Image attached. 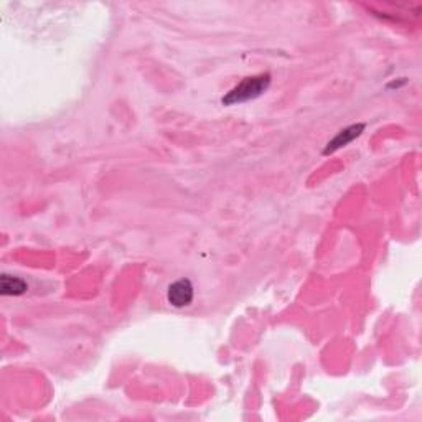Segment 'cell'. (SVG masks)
<instances>
[{
  "mask_svg": "<svg viewBox=\"0 0 422 422\" xmlns=\"http://www.w3.org/2000/svg\"><path fill=\"white\" fill-rule=\"evenodd\" d=\"M364 124H353V126H348L340 131L337 136H335L332 141H330L327 146L324 148L325 155H328V153H333L335 151H338V148H342L345 146H348L350 142H353L354 139L362 136V132L364 131Z\"/></svg>",
  "mask_w": 422,
  "mask_h": 422,
  "instance_id": "obj_3",
  "label": "cell"
},
{
  "mask_svg": "<svg viewBox=\"0 0 422 422\" xmlns=\"http://www.w3.org/2000/svg\"><path fill=\"white\" fill-rule=\"evenodd\" d=\"M28 289V284L20 277L15 276H8V274H2L0 277V290H2V295H22L25 294Z\"/></svg>",
  "mask_w": 422,
  "mask_h": 422,
  "instance_id": "obj_4",
  "label": "cell"
},
{
  "mask_svg": "<svg viewBox=\"0 0 422 422\" xmlns=\"http://www.w3.org/2000/svg\"><path fill=\"white\" fill-rule=\"evenodd\" d=\"M269 86H271V75L269 73L249 76V78H244L241 83H239L238 86H234L229 93H226V96L222 99V103L224 106L246 103V101L256 99L261 94L266 93Z\"/></svg>",
  "mask_w": 422,
  "mask_h": 422,
  "instance_id": "obj_1",
  "label": "cell"
},
{
  "mask_svg": "<svg viewBox=\"0 0 422 422\" xmlns=\"http://www.w3.org/2000/svg\"><path fill=\"white\" fill-rule=\"evenodd\" d=\"M195 297V289L193 284L188 279H180L175 281L174 284L169 286L167 289V300L172 307L175 309H184V307H188L191 302H193Z\"/></svg>",
  "mask_w": 422,
  "mask_h": 422,
  "instance_id": "obj_2",
  "label": "cell"
}]
</instances>
